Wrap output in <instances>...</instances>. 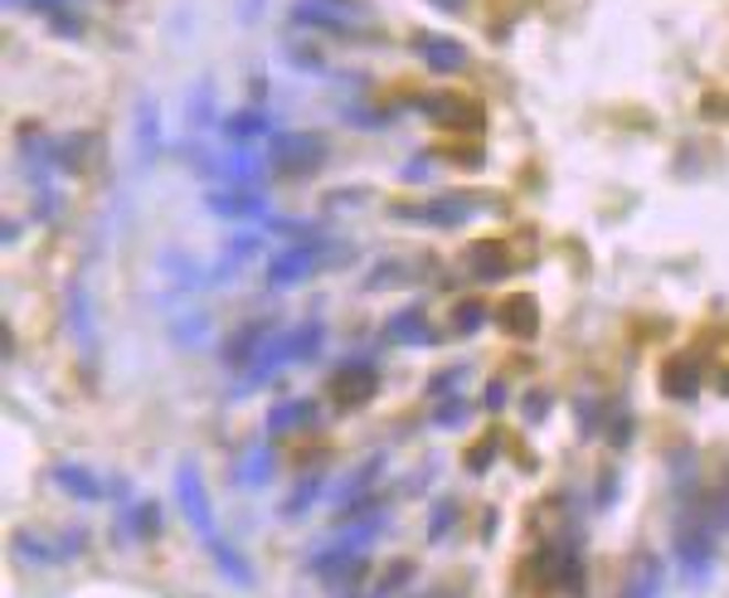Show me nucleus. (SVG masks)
<instances>
[{
    "label": "nucleus",
    "mask_w": 729,
    "mask_h": 598,
    "mask_svg": "<svg viewBox=\"0 0 729 598\" xmlns=\"http://www.w3.org/2000/svg\"><path fill=\"white\" fill-rule=\"evenodd\" d=\"M482 405H486V409H492V413H496V409H506V385H501V380H492V385H486V395H482Z\"/></svg>",
    "instance_id": "nucleus-52"
},
{
    "label": "nucleus",
    "mask_w": 729,
    "mask_h": 598,
    "mask_svg": "<svg viewBox=\"0 0 729 598\" xmlns=\"http://www.w3.org/2000/svg\"><path fill=\"white\" fill-rule=\"evenodd\" d=\"M283 64L297 69V73H307V78H331V59H326L316 44H307V40L283 44Z\"/></svg>",
    "instance_id": "nucleus-34"
},
{
    "label": "nucleus",
    "mask_w": 729,
    "mask_h": 598,
    "mask_svg": "<svg viewBox=\"0 0 729 598\" xmlns=\"http://www.w3.org/2000/svg\"><path fill=\"white\" fill-rule=\"evenodd\" d=\"M419 267H429V259H380L364 273L360 292H384V287H404V283H419Z\"/></svg>",
    "instance_id": "nucleus-28"
},
{
    "label": "nucleus",
    "mask_w": 729,
    "mask_h": 598,
    "mask_svg": "<svg viewBox=\"0 0 729 598\" xmlns=\"http://www.w3.org/2000/svg\"><path fill=\"white\" fill-rule=\"evenodd\" d=\"M492 195H477V190H447V195H433V200H413V204H389V219L394 224H423V229H462L472 224L477 214L492 210Z\"/></svg>",
    "instance_id": "nucleus-3"
},
{
    "label": "nucleus",
    "mask_w": 729,
    "mask_h": 598,
    "mask_svg": "<svg viewBox=\"0 0 729 598\" xmlns=\"http://www.w3.org/2000/svg\"><path fill=\"white\" fill-rule=\"evenodd\" d=\"M350 259V243H340L331 234H316V239H302V243H287L283 253H273V259L263 263V277L273 292H287V287H302L316 267L326 263H346Z\"/></svg>",
    "instance_id": "nucleus-2"
},
{
    "label": "nucleus",
    "mask_w": 729,
    "mask_h": 598,
    "mask_svg": "<svg viewBox=\"0 0 729 598\" xmlns=\"http://www.w3.org/2000/svg\"><path fill=\"white\" fill-rule=\"evenodd\" d=\"M526 575L540 584V589H559V594H583V550H579V535H559V541L540 545V550L530 555Z\"/></svg>",
    "instance_id": "nucleus-4"
},
{
    "label": "nucleus",
    "mask_w": 729,
    "mask_h": 598,
    "mask_svg": "<svg viewBox=\"0 0 729 598\" xmlns=\"http://www.w3.org/2000/svg\"><path fill=\"white\" fill-rule=\"evenodd\" d=\"M194 170L214 186H258L267 161L258 151H224V156H194Z\"/></svg>",
    "instance_id": "nucleus-12"
},
{
    "label": "nucleus",
    "mask_w": 729,
    "mask_h": 598,
    "mask_svg": "<svg viewBox=\"0 0 729 598\" xmlns=\"http://www.w3.org/2000/svg\"><path fill=\"white\" fill-rule=\"evenodd\" d=\"M88 151H93V132H64V137H54L59 170H83L88 166Z\"/></svg>",
    "instance_id": "nucleus-37"
},
{
    "label": "nucleus",
    "mask_w": 729,
    "mask_h": 598,
    "mask_svg": "<svg viewBox=\"0 0 729 598\" xmlns=\"http://www.w3.org/2000/svg\"><path fill=\"white\" fill-rule=\"evenodd\" d=\"M321 346H326V322L321 316H307V322L292 326V365L316 360L321 356Z\"/></svg>",
    "instance_id": "nucleus-35"
},
{
    "label": "nucleus",
    "mask_w": 729,
    "mask_h": 598,
    "mask_svg": "<svg viewBox=\"0 0 729 598\" xmlns=\"http://www.w3.org/2000/svg\"><path fill=\"white\" fill-rule=\"evenodd\" d=\"M263 20V0H239V24Z\"/></svg>",
    "instance_id": "nucleus-53"
},
{
    "label": "nucleus",
    "mask_w": 729,
    "mask_h": 598,
    "mask_svg": "<svg viewBox=\"0 0 729 598\" xmlns=\"http://www.w3.org/2000/svg\"><path fill=\"white\" fill-rule=\"evenodd\" d=\"M705 380V365L700 356H672L662 365V395L666 399H696Z\"/></svg>",
    "instance_id": "nucleus-24"
},
{
    "label": "nucleus",
    "mask_w": 729,
    "mask_h": 598,
    "mask_svg": "<svg viewBox=\"0 0 729 598\" xmlns=\"http://www.w3.org/2000/svg\"><path fill=\"white\" fill-rule=\"evenodd\" d=\"M462 263H467L472 283H501V277H510V267H516V253H510L506 239H477Z\"/></svg>",
    "instance_id": "nucleus-17"
},
{
    "label": "nucleus",
    "mask_w": 729,
    "mask_h": 598,
    "mask_svg": "<svg viewBox=\"0 0 729 598\" xmlns=\"http://www.w3.org/2000/svg\"><path fill=\"white\" fill-rule=\"evenodd\" d=\"M204 210H210L214 219H258V224H267V195L253 190V186H214L210 195H204Z\"/></svg>",
    "instance_id": "nucleus-14"
},
{
    "label": "nucleus",
    "mask_w": 729,
    "mask_h": 598,
    "mask_svg": "<svg viewBox=\"0 0 729 598\" xmlns=\"http://www.w3.org/2000/svg\"><path fill=\"white\" fill-rule=\"evenodd\" d=\"M219 132H224L229 141H258V137H273V113H267L263 103L253 107H239V113H229L224 122H219Z\"/></svg>",
    "instance_id": "nucleus-26"
},
{
    "label": "nucleus",
    "mask_w": 729,
    "mask_h": 598,
    "mask_svg": "<svg viewBox=\"0 0 729 598\" xmlns=\"http://www.w3.org/2000/svg\"><path fill=\"white\" fill-rule=\"evenodd\" d=\"M156 531H161V506L156 502H141V506L122 511V541H151Z\"/></svg>",
    "instance_id": "nucleus-36"
},
{
    "label": "nucleus",
    "mask_w": 729,
    "mask_h": 598,
    "mask_svg": "<svg viewBox=\"0 0 729 598\" xmlns=\"http://www.w3.org/2000/svg\"><path fill=\"white\" fill-rule=\"evenodd\" d=\"M496 322H501V332H510V336H535L540 332V307H535V297L516 292V297H506L501 307H496Z\"/></svg>",
    "instance_id": "nucleus-30"
},
{
    "label": "nucleus",
    "mask_w": 729,
    "mask_h": 598,
    "mask_svg": "<svg viewBox=\"0 0 729 598\" xmlns=\"http://www.w3.org/2000/svg\"><path fill=\"white\" fill-rule=\"evenodd\" d=\"M331 161V141H326V132H273V141H267V166L277 170V176H311V170H321Z\"/></svg>",
    "instance_id": "nucleus-5"
},
{
    "label": "nucleus",
    "mask_w": 729,
    "mask_h": 598,
    "mask_svg": "<svg viewBox=\"0 0 729 598\" xmlns=\"http://www.w3.org/2000/svg\"><path fill=\"white\" fill-rule=\"evenodd\" d=\"M277 332V322H267V316H258V322H243L234 336H224V346H219V360L229 365V370H249L253 356L267 346V336Z\"/></svg>",
    "instance_id": "nucleus-18"
},
{
    "label": "nucleus",
    "mask_w": 729,
    "mask_h": 598,
    "mask_svg": "<svg viewBox=\"0 0 729 598\" xmlns=\"http://www.w3.org/2000/svg\"><path fill=\"white\" fill-rule=\"evenodd\" d=\"M10 545H15V555L30 559V565H59V559H64V555H59V545L40 541L34 531H15V541H10Z\"/></svg>",
    "instance_id": "nucleus-38"
},
{
    "label": "nucleus",
    "mask_w": 729,
    "mask_h": 598,
    "mask_svg": "<svg viewBox=\"0 0 729 598\" xmlns=\"http://www.w3.org/2000/svg\"><path fill=\"white\" fill-rule=\"evenodd\" d=\"M467 380V365H447V370H433V380H429V399H447V395H457V385Z\"/></svg>",
    "instance_id": "nucleus-46"
},
{
    "label": "nucleus",
    "mask_w": 729,
    "mask_h": 598,
    "mask_svg": "<svg viewBox=\"0 0 729 598\" xmlns=\"http://www.w3.org/2000/svg\"><path fill=\"white\" fill-rule=\"evenodd\" d=\"M176 511L190 521L194 531L204 535V541L214 535V506H210V492H204V478H200V468H194L190 458L176 468Z\"/></svg>",
    "instance_id": "nucleus-10"
},
{
    "label": "nucleus",
    "mask_w": 729,
    "mask_h": 598,
    "mask_svg": "<svg viewBox=\"0 0 729 598\" xmlns=\"http://www.w3.org/2000/svg\"><path fill=\"white\" fill-rule=\"evenodd\" d=\"M54 545H59V555H64V559H78L83 545H88V535H83V531H64Z\"/></svg>",
    "instance_id": "nucleus-51"
},
{
    "label": "nucleus",
    "mask_w": 729,
    "mask_h": 598,
    "mask_svg": "<svg viewBox=\"0 0 729 598\" xmlns=\"http://www.w3.org/2000/svg\"><path fill=\"white\" fill-rule=\"evenodd\" d=\"M292 24H302V30L336 34V40H356V34H364L360 15L336 10V6H316V0H297V6H292Z\"/></svg>",
    "instance_id": "nucleus-16"
},
{
    "label": "nucleus",
    "mask_w": 729,
    "mask_h": 598,
    "mask_svg": "<svg viewBox=\"0 0 729 598\" xmlns=\"http://www.w3.org/2000/svg\"><path fill=\"white\" fill-rule=\"evenodd\" d=\"M326 486H331V482H326L321 472H307V478H302V482L287 492V502H283V511H277V516H283V521H302L316 502H326Z\"/></svg>",
    "instance_id": "nucleus-31"
},
{
    "label": "nucleus",
    "mask_w": 729,
    "mask_h": 598,
    "mask_svg": "<svg viewBox=\"0 0 729 598\" xmlns=\"http://www.w3.org/2000/svg\"><path fill=\"white\" fill-rule=\"evenodd\" d=\"M399 180H409V186H423V180H433V156H413V166H399Z\"/></svg>",
    "instance_id": "nucleus-48"
},
{
    "label": "nucleus",
    "mask_w": 729,
    "mask_h": 598,
    "mask_svg": "<svg viewBox=\"0 0 729 598\" xmlns=\"http://www.w3.org/2000/svg\"><path fill=\"white\" fill-rule=\"evenodd\" d=\"M34 214H40L44 224H54V219L64 214V190H59L54 180H44V186H34Z\"/></svg>",
    "instance_id": "nucleus-43"
},
{
    "label": "nucleus",
    "mask_w": 729,
    "mask_h": 598,
    "mask_svg": "<svg viewBox=\"0 0 729 598\" xmlns=\"http://www.w3.org/2000/svg\"><path fill=\"white\" fill-rule=\"evenodd\" d=\"M321 419V409H316V399H277L273 409H267V419H263V433L267 438H287V433H302V429H311V423Z\"/></svg>",
    "instance_id": "nucleus-20"
},
{
    "label": "nucleus",
    "mask_w": 729,
    "mask_h": 598,
    "mask_svg": "<svg viewBox=\"0 0 729 598\" xmlns=\"http://www.w3.org/2000/svg\"><path fill=\"white\" fill-rule=\"evenodd\" d=\"M433 10H462V0H433Z\"/></svg>",
    "instance_id": "nucleus-55"
},
{
    "label": "nucleus",
    "mask_w": 729,
    "mask_h": 598,
    "mask_svg": "<svg viewBox=\"0 0 729 598\" xmlns=\"http://www.w3.org/2000/svg\"><path fill=\"white\" fill-rule=\"evenodd\" d=\"M263 249H267L263 229H239V234H229L224 249H219V259L210 263V287H229L243 267H253V259H263Z\"/></svg>",
    "instance_id": "nucleus-9"
},
{
    "label": "nucleus",
    "mask_w": 729,
    "mask_h": 598,
    "mask_svg": "<svg viewBox=\"0 0 729 598\" xmlns=\"http://www.w3.org/2000/svg\"><path fill=\"white\" fill-rule=\"evenodd\" d=\"M613 502H617V472L608 468L603 478H599V486H593V506H599V511H608Z\"/></svg>",
    "instance_id": "nucleus-49"
},
{
    "label": "nucleus",
    "mask_w": 729,
    "mask_h": 598,
    "mask_svg": "<svg viewBox=\"0 0 729 598\" xmlns=\"http://www.w3.org/2000/svg\"><path fill=\"white\" fill-rule=\"evenodd\" d=\"M666 594V569H662V559L656 555H637L632 559V569H627V579H623V594L617 598H662Z\"/></svg>",
    "instance_id": "nucleus-25"
},
{
    "label": "nucleus",
    "mask_w": 729,
    "mask_h": 598,
    "mask_svg": "<svg viewBox=\"0 0 729 598\" xmlns=\"http://www.w3.org/2000/svg\"><path fill=\"white\" fill-rule=\"evenodd\" d=\"M186 127L190 132H210L214 127V78L190 83V93H186Z\"/></svg>",
    "instance_id": "nucleus-33"
},
{
    "label": "nucleus",
    "mask_w": 729,
    "mask_h": 598,
    "mask_svg": "<svg viewBox=\"0 0 729 598\" xmlns=\"http://www.w3.org/2000/svg\"><path fill=\"white\" fill-rule=\"evenodd\" d=\"M676 569L680 579L690 584V589H705V584L715 579V516H700L696 496H686V506H680V521H676Z\"/></svg>",
    "instance_id": "nucleus-1"
},
{
    "label": "nucleus",
    "mask_w": 729,
    "mask_h": 598,
    "mask_svg": "<svg viewBox=\"0 0 729 598\" xmlns=\"http://www.w3.org/2000/svg\"><path fill=\"white\" fill-rule=\"evenodd\" d=\"M413 107H419L423 117H433L437 127H453V132H477V127H486L482 103H472V97H462V93H429V97H413Z\"/></svg>",
    "instance_id": "nucleus-13"
},
{
    "label": "nucleus",
    "mask_w": 729,
    "mask_h": 598,
    "mask_svg": "<svg viewBox=\"0 0 729 598\" xmlns=\"http://www.w3.org/2000/svg\"><path fill=\"white\" fill-rule=\"evenodd\" d=\"M486 302H457V312H453V326H447V332L453 336H472V332H482L486 326Z\"/></svg>",
    "instance_id": "nucleus-42"
},
{
    "label": "nucleus",
    "mask_w": 729,
    "mask_h": 598,
    "mask_svg": "<svg viewBox=\"0 0 729 598\" xmlns=\"http://www.w3.org/2000/svg\"><path fill=\"white\" fill-rule=\"evenodd\" d=\"M496 453H501V433H486V438H477V443L467 448V458H462V462H467L472 478H482V472L496 462Z\"/></svg>",
    "instance_id": "nucleus-40"
},
{
    "label": "nucleus",
    "mask_w": 729,
    "mask_h": 598,
    "mask_svg": "<svg viewBox=\"0 0 729 598\" xmlns=\"http://www.w3.org/2000/svg\"><path fill=\"white\" fill-rule=\"evenodd\" d=\"M326 389L336 395L340 409H360L374 399V389H380V365H374L370 350H356V356H346L331 370V380H326Z\"/></svg>",
    "instance_id": "nucleus-6"
},
{
    "label": "nucleus",
    "mask_w": 729,
    "mask_h": 598,
    "mask_svg": "<svg viewBox=\"0 0 729 598\" xmlns=\"http://www.w3.org/2000/svg\"><path fill=\"white\" fill-rule=\"evenodd\" d=\"M64 326H68L73 346L83 350V360H93L97 356V307H93V292L83 273H73L64 287Z\"/></svg>",
    "instance_id": "nucleus-7"
},
{
    "label": "nucleus",
    "mask_w": 729,
    "mask_h": 598,
    "mask_svg": "<svg viewBox=\"0 0 729 598\" xmlns=\"http://www.w3.org/2000/svg\"><path fill=\"white\" fill-rule=\"evenodd\" d=\"M380 472H384V453H374L370 462H360L356 472H346L340 482H331V486H326V502H331V511L364 502V496H370V486L380 482Z\"/></svg>",
    "instance_id": "nucleus-21"
},
{
    "label": "nucleus",
    "mask_w": 729,
    "mask_h": 598,
    "mask_svg": "<svg viewBox=\"0 0 729 598\" xmlns=\"http://www.w3.org/2000/svg\"><path fill=\"white\" fill-rule=\"evenodd\" d=\"M467 419H472V405H467L462 395L437 399V409H433V429H462Z\"/></svg>",
    "instance_id": "nucleus-39"
},
{
    "label": "nucleus",
    "mask_w": 729,
    "mask_h": 598,
    "mask_svg": "<svg viewBox=\"0 0 729 598\" xmlns=\"http://www.w3.org/2000/svg\"><path fill=\"white\" fill-rule=\"evenodd\" d=\"M453 526H457V502L443 496V502H433V511H429V545H437Z\"/></svg>",
    "instance_id": "nucleus-44"
},
{
    "label": "nucleus",
    "mask_w": 729,
    "mask_h": 598,
    "mask_svg": "<svg viewBox=\"0 0 729 598\" xmlns=\"http://www.w3.org/2000/svg\"><path fill=\"white\" fill-rule=\"evenodd\" d=\"M44 15H49V30L64 34V40H78V34H83V20L73 15L68 6H54V10H44Z\"/></svg>",
    "instance_id": "nucleus-47"
},
{
    "label": "nucleus",
    "mask_w": 729,
    "mask_h": 598,
    "mask_svg": "<svg viewBox=\"0 0 729 598\" xmlns=\"http://www.w3.org/2000/svg\"><path fill=\"white\" fill-rule=\"evenodd\" d=\"M413 579V565H409V559H394V565H389L384 569V575L380 579H374V589L370 594H364V598H394L399 589H404V584Z\"/></svg>",
    "instance_id": "nucleus-41"
},
{
    "label": "nucleus",
    "mask_w": 729,
    "mask_h": 598,
    "mask_svg": "<svg viewBox=\"0 0 729 598\" xmlns=\"http://www.w3.org/2000/svg\"><path fill=\"white\" fill-rule=\"evenodd\" d=\"M161 146H166L161 103H156V93H141L137 107H131V161H137V170H151L161 161Z\"/></svg>",
    "instance_id": "nucleus-8"
},
{
    "label": "nucleus",
    "mask_w": 729,
    "mask_h": 598,
    "mask_svg": "<svg viewBox=\"0 0 729 598\" xmlns=\"http://www.w3.org/2000/svg\"><path fill=\"white\" fill-rule=\"evenodd\" d=\"M204 545H210V559L219 565V575H224L229 584H239V589H249V584H253V565H249V559H243L234 545L224 541V535H210Z\"/></svg>",
    "instance_id": "nucleus-32"
},
{
    "label": "nucleus",
    "mask_w": 729,
    "mask_h": 598,
    "mask_svg": "<svg viewBox=\"0 0 729 598\" xmlns=\"http://www.w3.org/2000/svg\"><path fill=\"white\" fill-rule=\"evenodd\" d=\"M550 405H554V399L545 395V389H530V399H526V405H520V413H526L530 423H545V413H550Z\"/></svg>",
    "instance_id": "nucleus-50"
},
{
    "label": "nucleus",
    "mask_w": 729,
    "mask_h": 598,
    "mask_svg": "<svg viewBox=\"0 0 729 598\" xmlns=\"http://www.w3.org/2000/svg\"><path fill=\"white\" fill-rule=\"evenodd\" d=\"M283 365H292V326H277L273 336H267V346L253 356V365L243 370V380L234 385V399L239 395H249V389H263L267 380H273Z\"/></svg>",
    "instance_id": "nucleus-15"
},
{
    "label": "nucleus",
    "mask_w": 729,
    "mask_h": 598,
    "mask_svg": "<svg viewBox=\"0 0 729 598\" xmlns=\"http://www.w3.org/2000/svg\"><path fill=\"white\" fill-rule=\"evenodd\" d=\"M277 478V453H273V443H258V448H249V453L239 458V468H234V486H243V492H258V486H267Z\"/></svg>",
    "instance_id": "nucleus-27"
},
{
    "label": "nucleus",
    "mask_w": 729,
    "mask_h": 598,
    "mask_svg": "<svg viewBox=\"0 0 729 598\" xmlns=\"http://www.w3.org/2000/svg\"><path fill=\"white\" fill-rule=\"evenodd\" d=\"M346 122H350V127H360V132H384V127H389V113H384V107L350 103V107H346Z\"/></svg>",
    "instance_id": "nucleus-45"
},
{
    "label": "nucleus",
    "mask_w": 729,
    "mask_h": 598,
    "mask_svg": "<svg viewBox=\"0 0 729 598\" xmlns=\"http://www.w3.org/2000/svg\"><path fill=\"white\" fill-rule=\"evenodd\" d=\"M170 340H176L180 350H200V346H210V336H214V316L210 312H180V316H170Z\"/></svg>",
    "instance_id": "nucleus-29"
},
{
    "label": "nucleus",
    "mask_w": 729,
    "mask_h": 598,
    "mask_svg": "<svg viewBox=\"0 0 729 598\" xmlns=\"http://www.w3.org/2000/svg\"><path fill=\"white\" fill-rule=\"evenodd\" d=\"M156 267H161V277H166V283L176 287V292H200V287H210V267L194 263L186 249H161Z\"/></svg>",
    "instance_id": "nucleus-23"
},
{
    "label": "nucleus",
    "mask_w": 729,
    "mask_h": 598,
    "mask_svg": "<svg viewBox=\"0 0 729 598\" xmlns=\"http://www.w3.org/2000/svg\"><path fill=\"white\" fill-rule=\"evenodd\" d=\"M384 340L389 346H433L437 332H433V322L423 307H399V312H389V322H384Z\"/></svg>",
    "instance_id": "nucleus-22"
},
{
    "label": "nucleus",
    "mask_w": 729,
    "mask_h": 598,
    "mask_svg": "<svg viewBox=\"0 0 729 598\" xmlns=\"http://www.w3.org/2000/svg\"><path fill=\"white\" fill-rule=\"evenodd\" d=\"M413 54L423 59V69L437 73V78H457V73H467L472 64V54H467V44L453 40V34H433V30H419L413 34Z\"/></svg>",
    "instance_id": "nucleus-11"
},
{
    "label": "nucleus",
    "mask_w": 729,
    "mask_h": 598,
    "mask_svg": "<svg viewBox=\"0 0 729 598\" xmlns=\"http://www.w3.org/2000/svg\"><path fill=\"white\" fill-rule=\"evenodd\" d=\"M49 478H54L59 492H68L73 502H83V506H97L107 496V482L97 478L93 468H83V462H54V468H49Z\"/></svg>",
    "instance_id": "nucleus-19"
},
{
    "label": "nucleus",
    "mask_w": 729,
    "mask_h": 598,
    "mask_svg": "<svg viewBox=\"0 0 729 598\" xmlns=\"http://www.w3.org/2000/svg\"><path fill=\"white\" fill-rule=\"evenodd\" d=\"M409 598H467V594H447V584H433V589H419V594H409Z\"/></svg>",
    "instance_id": "nucleus-54"
}]
</instances>
